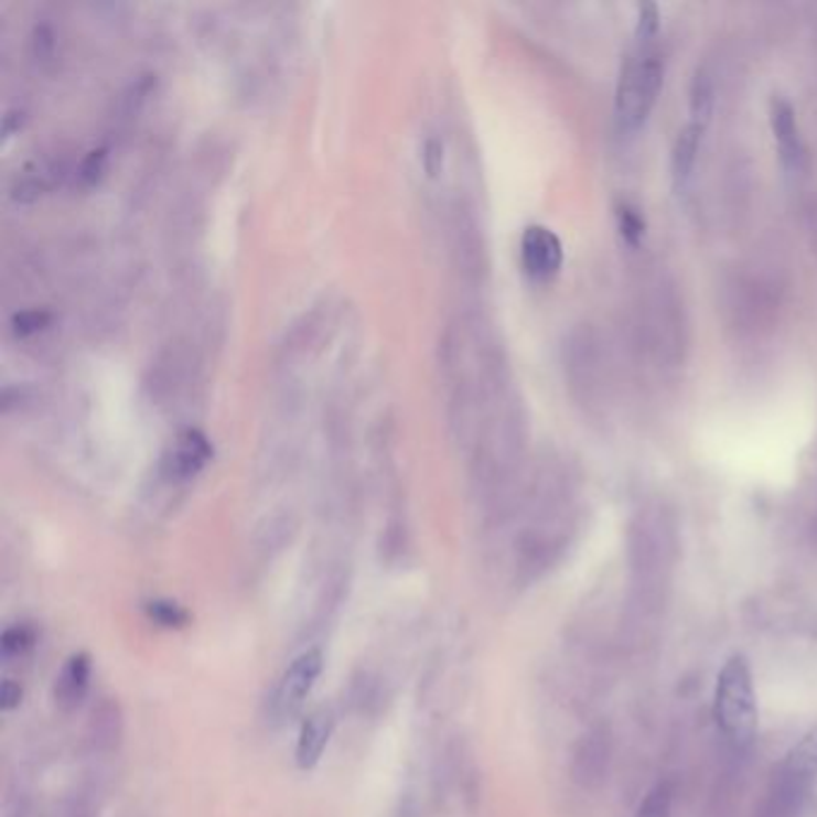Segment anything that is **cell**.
<instances>
[{
  "label": "cell",
  "instance_id": "8992f818",
  "mask_svg": "<svg viewBox=\"0 0 817 817\" xmlns=\"http://www.w3.org/2000/svg\"><path fill=\"white\" fill-rule=\"evenodd\" d=\"M602 353L600 343L594 341L590 331H580L569 341V359H566V369H569L571 389L583 398L592 400L602 396L604 384H602Z\"/></svg>",
  "mask_w": 817,
  "mask_h": 817
},
{
  "label": "cell",
  "instance_id": "5b68a950",
  "mask_svg": "<svg viewBox=\"0 0 817 817\" xmlns=\"http://www.w3.org/2000/svg\"><path fill=\"white\" fill-rule=\"evenodd\" d=\"M322 671L324 653L320 647L304 649L302 655L290 662V667L283 671L279 686L273 690V714L279 719L295 717L304 708V700L310 698Z\"/></svg>",
  "mask_w": 817,
  "mask_h": 817
},
{
  "label": "cell",
  "instance_id": "d6986e66",
  "mask_svg": "<svg viewBox=\"0 0 817 817\" xmlns=\"http://www.w3.org/2000/svg\"><path fill=\"white\" fill-rule=\"evenodd\" d=\"M36 643V631L30 626V623H15L3 631V638H0V653H3L6 659L12 657H22L30 653Z\"/></svg>",
  "mask_w": 817,
  "mask_h": 817
},
{
  "label": "cell",
  "instance_id": "ba28073f",
  "mask_svg": "<svg viewBox=\"0 0 817 817\" xmlns=\"http://www.w3.org/2000/svg\"><path fill=\"white\" fill-rule=\"evenodd\" d=\"M609 765H612V737L604 727H594L576 745L571 774L583 788H598L606 780Z\"/></svg>",
  "mask_w": 817,
  "mask_h": 817
},
{
  "label": "cell",
  "instance_id": "4fadbf2b",
  "mask_svg": "<svg viewBox=\"0 0 817 817\" xmlns=\"http://www.w3.org/2000/svg\"><path fill=\"white\" fill-rule=\"evenodd\" d=\"M705 130H708V125L705 122L688 120L676 135L674 147H671V178L678 190H684L688 185L690 175H694Z\"/></svg>",
  "mask_w": 817,
  "mask_h": 817
},
{
  "label": "cell",
  "instance_id": "30bf717a",
  "mask_svg": "<svg viewBox=\"0 0 817 817\" xmlns=\"http://www.w3.org/2000/svg\"><path fill=\"white\" fill-rule=\"evenodd\" d=\"M770 122H772L774 140H777L780 159L784 163V169L786 171H800L803 161H806V144H803L794 106L788 104L786 99H782V96L772 99Z\"/></svg>",
  "mask_w": 817,
  "mask_h": 817
},
{
  "label": "cell",
  "instance_id": "8fae6325",
  "mask_svg": "<svg viewBox=\"0 0 817 817\" xmlns=\"http://www.w3.org/2000/svg\"><path fill=\"white\" fill-rule=\"evenodd\" d=\"M92 681V659L85 653H77L63 664V669L55 676L53 684V702L58 712L73 714L89 694Z\"/></svg>",
  "mask_w": 817,
  "mask_h": 817
},
{
  "label": "cell",
  "instance_id": "9a60e30c",
  "mask_svg": "<svg viewBox=\"0 0 817 817\" xmlns=\"http://www.w3.org/2000/svg\"><path fill=\"white\" fill-rule=\"evenodd\" d=\"M384 690L377 676L367 671L359 674L351 686V705L357 714H374L381 708Z\"/></svg>",
  "mask_w": 817,
  "mask_h": 817
},
{
  "label": "cell",
  "instance_id": "e0dca14e",
  "mask_svg": "<svg viewBox=\"0 0 817 817\" xmlns=\"http://www.w3.org/2000/svg\"><path fill=\"white\" fill-rule=\"evenodd\" d=\"M144 612L149 621H154L157 626L169 628V631L185 628L190 623V614L185 612V609L171 600H151L144 604Z\"/></svg>",
  "mask_w": 817,
  "mask_h": 817
},
{
  "label": "cell",
  "instance_id": "7c38bea8",
  "mask_svg": "<svg viewBox=\"0 0 817 817\" xmlns=\"http://www.w3.org/2000/svg\"><path fill=\"white\" fill-rule=\"evenodd\" d=\"M331 733H334V712L329 708H320L304 717L295 745V763L300 770L316 767L331 741Z\"/></svg>",
  "mask_w": 817,
  "mask_h": 817
},
{
  "label": "cell",
  "instance_id": "ac0fdd59",
  "mask_svg": "<svg viewBox=\"0 0 817 817\" xmlns=\"http://www.w3.org/2000/svg\"><path fill=\"white\" fill-rule=\"evenodd\" d=\"M616 228L621 233V238L626 245L631 247H638L645 238L647 233V224H645V216L635 209V206L621 202L616 204Z\"/></svg>",
  "mask_w": 817,
  "mask_h": 817
},
{
  "label": "cell",
  "instance_id": "9c48e42d",
  "mask_svg": "<svg viewBox=\"0 0 817 817\" xmlns=\"http://www.w3.org/2000/svg\"><path fill=\"white\" fill-rule=\"evenodd\" d=\"M212 444L197 429H185L175 437L169 453L163 455V473L169 480H190L212 461Z\"/></svg>",
  "mask_w": 817,
  "mask_h": 817
},
{
  "label": "cell",
  "instance_id": "7a4b0ae2",
  "mask_svg": "<svg viewBox=\"0 0 817 817\" xmlns=\"http://www.w3.org/2000/svg\"><path fill=\"white\" fill-rule=\"evenodd\" d=\"M714 719L731 745L748 748L753 743L757 733V698L751 667L743 657H731L717 676Z\"/></svg>",
  "mask_w": 817,
  "mask_h": 817
},
{
  "label": "cell",
  "instance_id": "4316f807",
  "mask_svg": "<svg viewBox=\"0 0 817 817\" xmlns=\"http://www.w3.org/2000/svg\"><path fill=\"white\" fill-rule=\"evenodd\" d=\"M101 165H104V151H94L89 161L85 163V169H82V175H85L87 180H94L96 175H99Z\"/></svg>",
  "mask_w": 817,
  "mask_h": 817
},
{
  "label": "cell",
  "instance_id": "7402d4cb",
  "mask_svg": "<svg viewBox=\"0 0 817 817\" xmlns=\"http://www.w3.org/2000/svg\"><path fill=\"white\" fill-rule=\"evenodd\" d=\"M657 34H659V10L653 3H643L638 8V26H635L638 44H653Z\"/></svg>",
  "mask_w": 817,
  "mask_h": 817
},
{
  "label": "cell",
  "instance_id": "52a82bcc",
  "mask_svg": "<svg viewBox=\"0 0 817 817\" xmlns=\"http://www.w3.org/2000/svg\"><path fill=\"white\" fill-rule=\"evenodd\" d=\"M520 261L533 281H551L563 265V245L547 226H528L520 238Z\"/></svg>",
  "mask_w": 817,
  "mask_h": 817
},
{
  "label": "cell",
  "instance_id": "2e32d148",
  "mask_svg": "<svg viewBox=\"0 0 817 817\" xmlns=\"http://www.w3.org/2000/svg\"><path fill=\"white\" fill-rule=\"evenodd\" d=\"M714 110V82L712 77L698 71L694 82H690V120H698L708 125Z\"/></svg>",
  "mask_w": 817,
  "mask_h": 817
},
{
  "label": "cell",
  "instance_id": "603a6c76",
  "mask_svg": "<svg viewBox=\"0 0 817 817\" xmlns=\"http://www.w3.org/2000/svg\"><path fill=\"white\" fill-rule=\"evenodd\" d=\"M51 324V314L41 312V310H30V312H20L12 320V326H15L18 336H32L39 334L41 329H46Z\"/></svg>",
  "mask_w": 817,
  "mask_h": 817
},
{
  "label": "cell",
  "instance_id": "484cf974",
  "mask_svg": "<svg viewBox=\"0 0 817 817\" xmlns=\"http://www.w3.org/2000/svg\"><path fill=\"white\" fill-rule=\"evenodd\" d=\"M34 46H36L39 58H46V55L51 53V49H53V32L49 30V26H39L36 34H34Z\"/></svg>",
  "mask_w": 817,
  "mask_h": 817
},
{
  "label": "cell",
  "instance_id": "3957f363",
  "mask_svg": "<svg viewBox=\"0 0 817 817\" xmlns=\"http://www.w3.org/2000/svg\"><path fill=\"white\" fill-rule=\"evenodd\" d=\"M664 85V55L653 44H641L628 55L616 87V120L623 132L641 130L657 104Z\"/></svg>",
  "mask_w": 817,
  "mask_h": 817
},
{
  "label": "cell",
  "instance_id": "44dd1931",
  "mask_svg": "<svg viewBox=\"0 0 817 817\" xmlns=\"http://www.w3.org/2000/svg\"><path fill=\"white\" fill-rule=\"evenodd\" d=\"M96 815H99V792L89 786L79 788L63 808V817H96Z\"/></svg>",
  "mask_w": 817,
  "mask_h": 817
},
{
  "label": "cell",
  "instance_id": "5bb4252c",
  "mask_svg": "<svg viewBox=\"0 0 817 817\" xmlns=\"http://www.w3.org/2000/svg\"><path fill=\"white\" fill-rule=\"evenodd\" d=\"M89 745L94 753L108 755L114 753L120 745L122 739V714H120V705L110 698H104L99 705H96L92 719H89Z\"/></svg>",
  "mask_w": 817,
  "mask_h": 817
},
{
  "label": "cell",
  "instance_id": "6da1fadb",
  "mask_svg": "<svg viewBox=\"0 0 817 817\" xmlns=\"http://www.w3.org/2000/svg\"><path fill=\"white\" fill-rule=\"evenodd\" d=\"M676 523L669 510L659 504L641 508L628 537L633 604H638L645 612H653L664 602V592L669 588L676 563Z\"/></svg>",
  "mask_w": 817,
  "mask_h": 817
},
{
  "label": "cell",
  "instance_id": "d4e9b609",
  "mask_svg": "<svg viewBox=\"0 0 817 817\" xmlns=\"http://www.w3.org/2000/svg\"><path fill=\"white\" fill-rule=\"evenodd\" d=\"M441 151H444V149H441V142L439 140H429L427 144H424V169L429 171V173H437V169H439V165H441Z\"/></svg>",
  "mask_w": 817,
  "mask_h": 817
},
{
  "label": "cell",
  "instance_id": "277c9868",
  "mask_svg": "<svg viewBox=\"0 0 817 817\" xmlns=\"http://www.w3.org/2000/svg\"><path fill=\"white\" fill-rule=\"evenodd\" d=\"M817 784V737L794 745L774 772L765 800V817H798Z\"/></svg>",
  "mask_w": 817,
  "mask_h": 817
},
{
  "label": "cell",
  "instance_id": "ffe728a7",
  "mask_svg": "<svg viewBox=\"0 0 817 817\" xmlns=\"http://www.w3.org/2000/svg\"><path fill=\"white\" fill-rule=\"evenodd\" d=\"M671 808H674V788L671 784L662 782L655 788H649L635 817H671Z\"/></svg>",
  "mask_w": 817,
  "mask_h": 817
},
{
  "label": "cell",
  "instance_id": "cb8c5ba5",
  "mask_svg": "<svg viewBox=\"0 0 817 817\" xmlns=\"http://www.w3.org/2000/svg\"><path fill=\"white\" fill-rule=\"evenodd\" d=\"M22 686L18 681H12V678H6L3 686H0V708H3L6 712L20 708L22 702Z\"/></svg>",
  "mask_w": 817,
  "mask_h": 817
}]
</instances>
